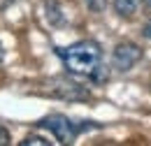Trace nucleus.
<instances>
[{"mask_svg":"<svg viewBox=\"0 0 151 146\" xmlns=\"http://www.w3.org/2000/svg\"><path fill=\"white\" fill-rule=\"evenodd\" d=\"M58 56L65 65V70L79 77H93L95 70L100 67V44L93 39H81L70 44L68 49H58Z\"/></svg>","mask_w":151,"mask_h":146,"instance_id":"f257e3e1","label":"nucleus"},{"mask_svg":"<svg viewBox=\"0 0 151 146\" xmlns=\"http://www.w3.org/2000/svg\"><path fill=\"white\" fill-rule=\"evenodd\" d=\"M37 125H40V128L51 130V132H54V137H56L60 144H72V142L77 139V135H79V132L95 128V125H91V123H75V121H70V118H68V116H63V114H51V116L42 118Z\"/></svg>","mask_w":151,"mask_h":146,"instance_id":"f03ea898","label":"nucleus"},{"mask_svg":"<svg viewBox=\"0 0 151 146\" xmlns=\"http://www.w3.org/2000/svg\"><path fill=\"white\" fill-rule=\"evenodd\" d=\"M139 58H142V49L137 44H132V42H123V44H119L114 49L112 63L119 72H128L139 63Z\"/></svg>","mask_w":151,"mask_h":146,"instance_id":"7ed1b4c3","label":"nucleus"},{"mask_svg":"<svg viewBox=\"0 0 151 146\" xmlns=\"http://www.w3.org/2000/svg\"><path fill=\"white\" fill-rule=\"evenodd\" d=\"M137 7H139V0H114V9H116V14L123 16V19L135 16Z\"/></svg>","mask_w":151,"mask_h":146,"instance_id":"20e7f679","label":"nucleus"},{"mask_svg":"<svg viewBox=\"0 0 151 146\" xmlns=\"http://www.w3.org/2000/svg\"><path fill=\"white\" fill-rule=\"evenodd\" d=\"M47 144H51V142L44 139V137H37V135H30V137H26L21 142V146H47Z\"/></svg>","mask_w":151,"mask_h":146,"instance_id":"39448f33","label":"nucleus"},{"mask_svg":"<svg viewBox=\"0 0 151 146\" xmlns=\"http://www.w3.org/2000/svg\"><path fill=\"white\" fill-rule=\"evenodd\" d=\"M84 2H86V7L91 12H102L107 7V0H84Z\"/></svg>","mask_w":151,"mask_h":146,"instance_id":"423d86ee","label":"nucleus"},{"mask_svg":"<svg viewBox=\"0 0 151 146\" xmlns=\"http://www.w3.org/2000/svg\"><path fill=\"white\" fill-rule=\"evenodd\" d=\"M0 144H9V132L0 125Z\"/></svg>","mask_w":151,"mask_h":146,"instance_id":"0eeeda50","label":"nucleus"},{"mask_svg":"<svg viewBox=\"0 0 151 146\" xmlns=\"http://www.w3.org/2000/svg\"><path fill=\"white\" fill-rule=\"evenodd\" d=\"M144 35H147V37H151V21L147 23V26H144Z\"/></svg>","mask_w":151,"mask_h":146,"instance_id":"6e6552de","label":"nucleus"},{"mask_svg":"<svg viewBox=\"0 0 151 146\" xmlns=\"http://www.w3.org/2000/svg\"><path fill=\"white\" fill-rule=\"evenodd\" d=\"M9 2H14V0H0V7H5V5H9Z\"/></svg>","mask_w":151,"mask_h":146,"instance_id":"1a4fd4ad","label":"nucleus"},{"mask_svg":"<svg viewBox=\"0 0 151 146\" xmlns=\"http://www.w3.org/2000/svg\"><path fill=\"white\" fill-rule=\"evenodd\" d=\"M144 2H147V5H151V0H144Z\"/></svg>","mask_w":151,"mask_h":146,"instance_id":"9d476101","label":"nucleus"}]
</instances>
